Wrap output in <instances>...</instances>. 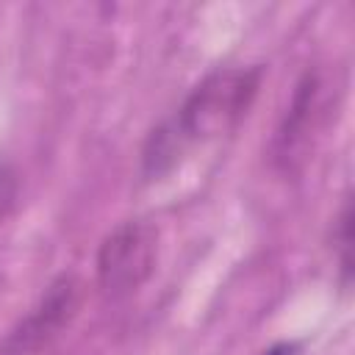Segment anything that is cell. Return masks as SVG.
<instances>
[{
  "label": "cell",
  "mask_w": 355,
  "mask_h": 355,
  "mask_svg": "<svg viewBox=\"0 0 355 355\" xmlns=\"http://www.w3.org/2000/svg\"><path fill=\"white\" fill-rule=\"evenodd\" d=\"M263 80V67H219L208 72L180 103L175 116L161 122L141 147V175L161 180L178 166L191 144L214 141L239 128L250 114Z\"/></svg>",
  "instance_id": "1"
},
{
  "label": "cell",
  "mask_w": 355,
  "mask_h": 355,
  "mask_svg": "<svg viewBox=\"0 0 355 355\" xmlns=\"http://www.w3.org/2000/svg\"><path fill=\"white\" fill-rule=\"evenodd\" d=\"M158 258V230L147 219L119 222L97 250V286L111 300L139 291Z\"/></svg>",
  "instance_id": "2"
},
{
  "label": "cell",
  "mask_w": 355,
  "mask_h": 355,
  "mask_svg": "<svg viewBox=\"0 0 355 355\" xmlns=\"http://www.w3.org/2000/svg\"><path fill=\"white\" fill-rule=\"evenodd\" d=\"M327 83L322 78L319 69H308L291 94V103L275 130V141H272V161L277 169H283L286 175L297 172L313 147V139L319 136V130L324 128L327 119Z\"/></svg>",
  "instance_id": "3"
},
{
  "label": "cell",
  "mask_w": 355,
  "mask_h": 355,
  "mask_svg": "<svg viewBox=\"0 0 355 355\" xmlns=\"http://www.w3.org/2000/svg\"><path fill=\"white\" fill-rule=\"evenodd\" d=\"M80 308V280L75 275H58L50 280L39 302L28 311V316L6 336L0 355H33L47 347L78 313Z\"/></svg>",
  "instance_id": "4"
},
{
  "label": "cell",
  "mask_w": 355,
  "mask_h": 355,
  "mask_svg": "<svg viewBox=\"0 0 355 355\" xmlns=\"http://www.w3.org/2000/svg\"><path fill=\"white\" fill-rule=\"evenodd\" d=\"M333 250L338 258L341 288H347L352 280V200L349 197H344L341 211H338L336 225H333Z\"/></svg>",
  "instance_id": "5"
},
{
  "label": "cell",
  "mask_w": 355,
  "mask_h": 355,
  "mask_svg": "<svg viewBox=\"0 0 355 355\" xmlns=\"http://www.w3.org/2000/svg\"><path fill=\"white\" fill-rule=\"evenodd\" d=\"M14 197H17V175L11 172L8 164H0V219L6 216Z\"/></svg>",
  "instance_id": "6"
},
{
  "label": "cell",
  "mask_w": 355,
  "mask_h": 355,
  "mask_svg": "<svg viewBox=\"0 0 355 355\" xmlns=\"http://www.w3.org/2000/svg\"><path fill=\"white\" fill-rule=\"evenodd\" d=\"M297 352H300V347H297V344H286V341H283V344L269 347L263 355H297Z\"/></svg>",
  "instance_id": "7"
}]
</instances>
